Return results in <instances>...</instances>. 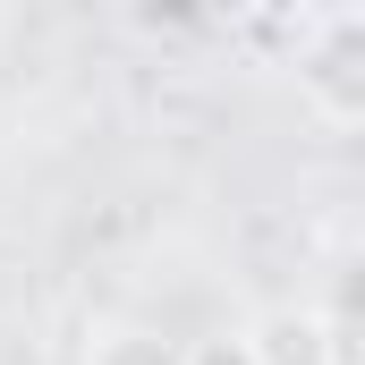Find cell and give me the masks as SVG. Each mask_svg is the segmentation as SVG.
Here are the masks:
<instances>
[{
	"instance_id": "1",
	"label": "cell",
	"mask_w": 365,
	"mask_h": 365,
	"mask_svg": "<svg viewBox=\"0 0 365 365\" xmlns=\"http://www.w3.org/2000/svg\"><path fill=\"white\" fill-rule=\"evenodd\" d=\"M255 365H340V323L314 306H272L264 323H247Z\"/></svg>"
},
{
	"instance_id": "3",
	"label": "cell",
	"mask_w": 365,
	"mask_h": 365,
	"mask_svg": "<svg viewBox=\"0 0 365 365\" xmlns=\"http://www.w3.org/2000/svg\"><path fill=\"white\" fill-rule=\"evenodd\" d=\"M179 365H255V349H247V331H204L179 349Z\"/></svg>"
},
{
	"instance_id": "2",
	"label": "cell",
	"mask_w": 365,
	"mask_h": 365,
	"mask_svg": "<svg viewBox=\"0 0 365 365\" xmlns=\"http://www.w3.org/2000/svg\"><path fill=\"white\" fill-rule=\"evenodd\" d=\"M86 365H179V340H162V331H145V323H110L86 349Z\"/></svg>"
}]
</instances>
